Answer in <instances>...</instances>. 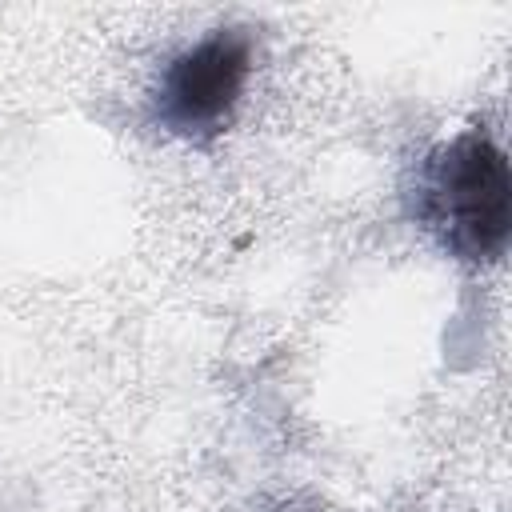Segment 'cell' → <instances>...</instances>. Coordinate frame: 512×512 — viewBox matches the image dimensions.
<instances>
[{"instance_id":"6da1fadb","label":"cell","mask_w":512,"mask_h":512,"mask_svg":"<svg viewBox=\"0 0 512 512\" xmlns=\"http://www.w3.org/2000/svg\"><path fill=\"white\" fill-rule=\"evenodd\" d=\"M412 216L448 256L468 264L500 260L512 228V176L504 148L484 128H464L436 144L416 168Z\"/></svg>"},{"instance_id":"7a4b0ae2","label":"cell","mask_w":512,"mask_h":512,"mask_svg":"<svg viewBox=\"0 0 512 512\" xmlns=\"http://www.w3.org/2000/svg\"><path fill=\"white\" fill-rule=\"evenodd\" d=\"M252 72V36L244 28H216L212 36L176 52L152 92V116L164 132L208 144L228 124Z\"/></svg>"}]
</instances>
